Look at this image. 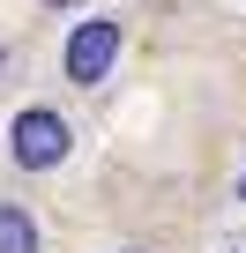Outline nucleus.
<instances>
[{
	"mask_svg": "<svg viewBox=\"0 0 246 253\" xmlns=\"http://www.w3.org/2000/svg\"><path fill=\"white\" fill-rule=\"evenodd\" d=\"M0 67H8V60H0Z\"/></svg>",
	"mask_w": 246,
	"mask_h": 253,
	"instance_id": "7",
	"label": "nucleus"
},
{
	"mask_svg": "<svg viewBox=\"0 0 246 253\" xmlns=\"http://www.w3.org/2000/svg\"><path fill=\"white\" fill-rule=\"evenodd\" d=\"M52 8H75V0H52Z\"/></svg>",
	"mask_w": 246,
	"mask_h": 253,
	"instance_id": "4",
	"label": "nucleus"
},
{
	"mask_svg": "<svg viewBox=\"0 0 246 253\" xmlns=\"http://www.w3.org/2000/svg\"><path fill=\"white\" fill-rule=\"evenodd\" d=\"M0 253H38V223H30V209H0Z\"/></svg>",
	"mask_w": 246,
	"mask_h": 253,
	"instance_id": "3",
	"label": "nucleus"
},
{
	"mask_svg": "<svg viewBox=\"0 0 246 253\" xmlns=\"http://www.w3.org/2000/svg\"><path fill=\"white\" fill-rule=\"evenodd\" d=\"M112 60H119V30L112 23H75L67 30V75L75 82H104Z\"/></svg>",
	"mask_w": 246,
	"mask_h": 253,
	"instance_id": "2",
	"label": "nucleus"
},
{
	"mask_svg": "<svg viewBox=\"0 0 246 253\" xmlns=\"http://www.w3.org/2000/svg\"><path fill=\"white\" fill-rule=\"evenodd\" d=\"M231 253H246V246H231Z\"/></svg>",
	"mask_w": 246,
	"mask_h": 253,
	"instance_id": "6",
	"label": "nucleus"
},
{
	"mask_svg": "<svg viewBox=\"0 0 246 253\" xmlns=\"http://www.w3.org/2000/svg\"><path fill=\"white\" fill-rule=\"evenodd\" d=\"M239 201H246V179H239Z\"/></svg>",
	"mask_w": 246,
	"mask_h": 253,
	"instance_id": "5",
	"label": "nucleus"
},
{
	"mask_svg": "<svg viewBox=\"0 0 246 253\" xmlns=\"http://www.w3.org/2000/svg\"><path fill=\"white\" fill-rule=\"evenodd\" d=\"M8 142H15V164H23V171H52V164L67 157V119L45 112V104H30V112H15Z\"/></svg>",
	"mask_w": 246,
	"mask_h": 253,
	"instance_id": "1",
	"label": "nucleus"
}]
</instances>
